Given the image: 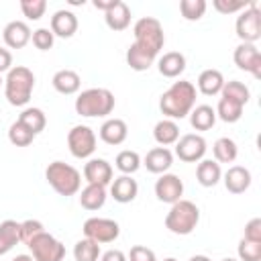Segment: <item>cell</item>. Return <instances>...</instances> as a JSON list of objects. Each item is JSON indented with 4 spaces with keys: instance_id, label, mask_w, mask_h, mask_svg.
<instances>
[{
    "instance_id": "1",
    "label": "cell",
    "mask_w": 261,
    "mask_h": 261,
    "mask_svg": "<svg viewBox=\"0 0 261 261\" xmlns=\"http://www.w3.org/2000/svg\"><path fill=\"white\" fill-rule=\"evenodd\" d=\"M196 94H198V90H196V86L192 84V82H188V80H179V82H173L163 94H161V98H159V108H161V112L167 116V118H171V120H175V118H186L190 112H192V108L196 106Z\"/></svg>"
},
{
    "instance_id": "2",
    "label": "cell",
    "mask_w": 261,
    "mask_h": 261,
    "mask_svg": "<svg viewBox=\"0 0 261 261\" xmlns=\"http://www.w3.org/2000/svg\"><path fill=\"white\" fill-rule=\"evenodd\" d=\"M116 106V98L108 88H88L75 98V112L86 118L108 116Z\"/></svg>"
},
{
    "instance_id": "3",
    "label": "cell",
    "mask_w": 261,
    "mask_h": 261,
    "mask_svg": "<svg viewBox=\"0 0 261 261\" xmlns=\"http://www.w3.org/2000/svg\"><path fill=\"white\" fill-rule=\"evenodd\" d=\"M35 90V73L24 65H14L4 80V96L12 106L29 104Z\"/></svg>"
},
{
    "instance_id": "4",
    "label": "cell",
    "mask_w": 261,
    "mask_h": 261,
    "mask_svg": "<svg viewBox=\"0 0 261 261\" xmlns=\"http://www.w3.org/2000/svg\"><path fill=\"white\" fill-rule=\"evenodd\" d=\"M45 179L59 196H65V198L77 194L82 188V173L65 161L49 163L45 169Z\"/></svg>"
},
{
    "instance_id": "5",
    "label": "cell",
    "mask_w": 261,
    "mask_h": 261,
    "mask_svg": "<svg viewBox=\"0 0 261 261\" xmlns=\"http://www.w3.org/2000/svg\"><path fill=\"white\" fill-rule=\"evenodd\" d=\"M200 222V208L192 200H177L165 214V228L173 234H190Z\"/></svg>"
},
{
    "instance_id": "6",
    "label": "cell",
    "mask_w": 261,
    "mask_h": 261,
    "mask_svg": "<svg viewBox=\"0 0 261 261\" xmlns=\"http://www.w3.org/2000/svg\"><path fill=\"white\" fill-rule=\"evenodd\" d=\"M133 35H135V45L147 53H151L153 57L159 55V51L165 45V33L161 22L155 16H143L135 22L133 27Z\"/></svg>"
},
{
    "instance_id": "7",
    "label": "cell",
    "mask_w": 261,
    "mask_h": 261,
    "mask_svg": "<svg viewBox=\"0 0 261 261\" xmlns=\"http://www.w3.org/2000/svg\"><path fill=\"white\" fill-rule=\"evenodd\" d=\"M234 31L237 37L241 39V43H257L261 39V10L257 6V2H249V6L245 10L239 12L237 22H234Z\"/></svg>"
},
{
    "instance_id": "8",
    "label": "cell",
    "mask_w": 261,
    "mask_h": 261,
    "mask_svg": "<svg viewBox=\"0 0 261 261\" xmlns=\"http://www.w3.org/2000/svg\"><path fill=\"white\" fill-rule=\"evenodd\" d=\"M27 247L35 261H63L65 259V245L53 234H49L47 230L37 234Z\"/></svg>"
},
{
    "instance_id": "9",
    "label": "cell",
    "mask_w": 261,
    "mask_h": 261,
    "mask_svg": "<svg viewBox=\"0 0 261 261\" xmlns=\"http://www.w3.org/2000/svg\"><path fill=\"white\" fill-rule=\"evenodd\" d=\"M96 133L88 124H75L67 133V147L75 159H88L96 151Z\"/></svg>"
},
{
    "instance_id": "10",
    "label": "cell",
    "mask_w": 261,
    "mask_h": 261,
    "mask_svg": "<svg viewBox=\"0 0 261 261\" xmlns=\"http://www.w3.org/2000/svg\"><path fill=\"white\" fill-rule=\"evenodd\" d=\"M84 230V237L98 243V245H104V243H112L118 239L120 234V226L116 220L112 218H100V216H92L84 222L82 226Z\"/></svg>"
},
{
    "instance_id": "11",
    "label": "cell",
    "mask_w": 261,
    "mask_h": 261,
    "mask_svg": "<svg viewBox=\"0 0 261 261\" xmlns=\"http://www.w3.org/2000/svg\"><path fill=\"white\" fill-rule=\"evenodd\" d=\"M206 139L198 133H188L184 137L177 139L175 143V155L179 157V161H186V163H198L204 159L206 155Z\"/></svg>"
},
{
    "instance_id": "12",
    "label": "cell",
    "mask_w": 261,
    "mask_h": 261,
    "mask_svg": "<svg viewBox=\"0 0 261 261\" xmlns=\"http://www.w3.org/2000/svg\"><path fill=\"white\" fill-rule=\"evenodd\" d=\"M234 65L243 71H249L255 80H261V51L253 43H241L237 45L232 53Z\"/></svg>"
},
{
    "instance_id": "13",
    "label": "cell",
    "mask_w": 261,
    "mask_h": 261,
    "mask_svg": "<svg viewBox=\"0 0 261 261\" xmlns=\"http://www.w3.org/2000/svg\"><path fill=\"white\" fill-rule=\"evenodd\" d=\"M155 196L159 202L175 204L184 196V181L175 173H161L155 181Z\"/></svg>"
},
{
    "instance_id": "14",
    "label": "cell",
    "mask_w": 261,
    "mask_h": 261,
    "mask_svg": "<svg viewBox=\"0 0 261 261\" xmlns=\"http://www.w3.org/2000/svg\"><path fill=\"white\" fill-rule=\"evenodd\" d=\"M31 35H33V31H31V27L24 20H10L4 27V31H2L4 43L10 49H22V47H27L31 43Z\"/></svg>"
},
{
    "instance_id": "15",
    "label": "cell",
    "mask_w": 261,
    "mask_h": 261,
    "mask_svg": "<svg viewBox=\"0 0 261 261\" xmlns=\"http://www.w3.org/2000/svg\"><path fill=\"white\" fill-rule=\"evenodd\" d=\"M112 165L106 161V159H100V157H94V159H88V163L84 165V177L88 184H96V186H108L112 181Z\"/></svg>"
},
{
    "instance_id": "16",
    "label": "cell",
    "mask_w": 261,
    "mask_h": 261,
    "mask_svg": "<svg viewBox=\"0 0 261 261\" xmlns=\"http://www.w3.org/2000/svg\"><path fill=\"white\" fill-rule=\"evenodd\" d=\"M141 165L147 167V171L151 173H167V169L173 165V153L167 147H153L151 151H147L145 159H141Z\"/></svg>"
},
{
    "instance_id": "17",
    "label": "cell",
    "mask_w": 261,
    "mask_h": 261,
    "mask_svg": "<svg viewBox=\"0 0 261 261\" xmlns=\"http://www.w3.org/2000/svg\"><path fill=\"white\" fill-rule=\"evenodd\" d=\"M77 31V16L75 12L71 10H55L53 16H51V33L55 37H61V39H69L73 37Z\"/></svg>"
},
{
    "instance_id": "18",
    "label": "cell",
    "mask_w": 261,
    "mask_h": 261,
    "mask_svg": "<svg viewBox=\"0 0 261 261\" xmlns=\"http://www.w3.org/2000/svg\"><path fill=\"white\" fill-rule=\"evenodd\" d=\"M139 194V184L130 175H118L110 181V196L118 204H128L137 198Z\"/></svg>"
},
{
    "instance_id": "19",
    "label": "cell",
    "mask_w": 261,
    "mask_h": 261,
    "mask_svg": "<svg viewBox=\"0 0 261 261\" xmlns=\"http://www.w3.org/2000/svg\"><path fill=\"white\" fill-rule=\"evenodd\" d=\"M128 137V126L122 118H106L100 126V139L106 145H122Z\"/></svg>"
},
{
    "instance_id": "20",
    "label": "cell",
    "mask_w": 261,
    "mask_h": 261,
    "mask_svg": "<svg viewBox=\"0 0 261 261\" xmlns=\"http://www.w3.org/2000/svg\"><path fill=\"white\" fill-rule=\"evenodd\" d=\"M224 177V188L230 192V194H243L249 190L251 186V171L243 165H232L226 169V173L222 175Z\"/></svg>"
},
{
    "instance_id": "21",
    "label": "cell",
    "mask_w": 261,
    "mask_h": 261,
    "mask_svg": "<svg viewBox=\"0 0 261 261\" xmlns=\"http://www.w3.org/2000/svg\"><path fill=\"white\" fill-rule=\"evenodd\" d=\"M157 69H159V73L163 77H169V80L179 77L184 73V69H186V57H184V53H179V51H167V53H163L159 57V61H157Z\"/></svg>"
},
{
    "instance_id": "22",
    "label": "cell",
    "mask_w": 261,
    "mask_h": 261,
    "mask_svg": "<svg viewBox=\"0 0 261 261\" xmlns=\"http://www.w3.org/2000/svg\"><path fill=\"white\" fill-rule=\"evenodd\" d=\"M51 84H53V88H55L59 94L71 96V94H75V92L80 90L82 77H80V73L73 71V69H59V71H55Z\"/></svg>"
},
{
    "instance_id": "23",
    "label": "cell",
    "mask_w": 261,
    "mask_h": 261,
    "mask_svg": "<svg viewBox=\"0 0 261 261\" xmlns=\"http://www.w3.org/2000/svg\"><path fill=\"white\" fill-rule=\"evenodd\" d=\"M104 20H106V27L112 29V31H124L128 24H130V8L126 2L122 0H116V4L104 12Z\"/></svg>"
},
{
    "instance_id": "24",
    "label": "cell",
    "mask_w": 261,
    "mask_h": 261,
    "mask_svg": "<svg viewBox=\"0 0 261 261\" xmlns=\"http://www.w3.org/2000/svg\"><path fill=\"white\" fill-rule=\"evenodd\" d=\"M224 75L222 71L218 69H204L200 75H198V92H202L204 96H216L222 92V86H224Z\"/></svg>"
},
{
    "instance_id": "25",
    "label": "cell",
    "mask_w": 261,
    "mask_h": 261,
    "mask_svg": "<svg viewBox=\"0 0 261 261\" xmlns=\"http://www.w3.org/2000/svg\"><path fill=\"white\" fill-rule=\"evenodd\" d=\"M222 177V169H220V163H216L214 159H202L198 161V167H196V179L200 186L204 188H214Z\"/></svg>"
},
{
    "instance_id": "26",
    "label": "cell",
    "mask_w": 261,
    "mask_h": 261,
    "mask_svg": "<svg viewBox=\"0 0 261 261\" xmlns=\"http://www.w3.org/2000/svg\"><path fill=\"white\" fill-rule=\"evenodd\" d=\"M153 139L157 141L159 147H167V145H175L179 139V126L175 120L171 118H163L155 124L153 128Z\"/></svg>"
},
{
    "instance_id": "27",
    "label": "cell",
    "mask_w": 261,
    "mask_h": 261,
    "mask_svg": "<svg viewBox=\"0 0 261 261\" xmlns=\"http://www.w3.org/2000/svg\"><path fill=\"white\" fill-rule=\"evenodd\" d=\"M16 243H20V222L4 220L0 222V257L10 253Z\"/></svg>"
},
{
    "instance_id": "28",
    "label": "cell",
    "mask_w": 261,
    "mask_h": 261,
    "mask_svg": "<svg viewBox=\"0 0 261 261\" xmlns=\"http://www.w3.org/2000/svg\"><path fill=\"white\" fill-rule=\"evenodd\" d=\"M80 204L86 210H100L106 204V188L104 186H96V184H88L82 192H80Z\"/></svg>"
},
{
    "instance_id": "29",
    "label": "cell",
    "mask_w": 261,
    "mask_h": 261,
    "mask_svg": "<svg viewBox=\"0 0 261 261\" xmlns=\"http://www.w3.org/2000/svg\"><path fill=\"white\" fill-rule=\"evenodd\" d=\"M188 116H190L192 128H196V130H210V128L216 124V112H214V108L208 106V104L194 106Z\"/></svg>"
},
{
    "instance_id": "30",
    "label": "cell",
    "mask_w": 261,
    "mask_h": 261,
    "mask_svg": "<svg viewBox=\"0 0 261 261\" xmlns=\"http://www.w3.org/2000/svg\"><path fill=\"white\" fill-rule=\"evenodd\" d=\"M18 122H22L35 137L39 135V133H43L45 130V126H47V116H45V112L41 110V108H24L20 114H18Z\"/></svg>"
},
{
    "instance_id": "31",
    "label": "cell",
    "mask_w": 261,
    "mask_h": 261,
    "mask_svg": "<svg viewBox=\"0 0 261 261\" xmlns=\"http://www.w3.org/2000/svg\"><path fill=\"white\" fill-rule=\"evenodd\" d=\"M212 153H214V161L216 163H232L237 159V155H239V147H237V143L232 139L220 137L212 145Z\"/></svg>"
},
{
    "instance_id": "32",
    "label": "cell",
    "mask_w": 261,
    "mask_h": 261,
    "mask_svg": "<svg viewBox=\"0 0 261 261\" xmlns=\"http://www.w3.org/2000/svg\"><path fill=\"white\" fill-rule=\"evenodd\" d=\"M155 59H157V57H153L151 53L139 49L135 43L126 49V63H128V67L135 69V71H147V69L155 63Z\"/></svg>"
},
{
    "instance_id": "33",
    "label": "cell",
    "mask_w": 261,
    "mask_h": 261,
    "mask_svg": "<svg viewBox=\"0 0 261 261\" xmlns=\"http://www.w3.org/2000/svg\"><path fill=\"white\" fill-rule=\"evenodd\" d=\"M243 108H245L243 104L220 96V100H218L214 112H216V118H220V120H224V122H237V120H241V116H243Z\"/></svg>"
},
{
    "instance_id": "34",
    "label": "cell",
    "mask_w": 261,
    "mask_h": 261,
    "mask_svg": "<svg viewBox=\"0 0 261 261\" xmlns=\"http://www.w3.org/2000/svg\"><path fill=\"white\" fill-rule=\"evenodd\" d=\"M102 255L100 251V245L90 241V239H80L75 245H73V259L75 261H98Z\"/></svg>"
},
{
    "instance_id": "35",
    "label": "cell",
    "mask_w": 261,
    "mask_h": 261,
    "mask_svg": "<svg viewBox=\"0 0 261 261\" xmlns=\"http://www.w3.org/2000/svg\"><path fill=\"white\" fill-rule=\"evenodd\" d=\"M220 96H222V98H228V100H234V102H239V104L245 106V104L249 102V98H251V92H249V88H247L243 82L230 80V82H224Z\"/></svg>"
},
{
    "instance_id": "36",
    "label": "cell",
    "mask_w": 261,
    "mask_h": 261,
    "mask_svg": "<svg viewBox=\"0 0 261 261\" xmlns=\"http://www.w3.org/2000/svg\"><path fill=\"white\" fill-rule=\"evenodd\" d=\"M114 165L118 171H122V175H133L139 167H141V155L137 151H130V149H124L116 155L114 159Z\"/></svg>"
},
{
    "instance_id": "37",
    "label": "cell",
    "mask_w": 261,
    "mask_h": 261,
    "mask_svg": "<svg viewBox=\"0 0 261 261\" xmlns=\"http://www.w3.org/2000/svg\"><path fill=\"white\" fill-rule=\"evenodd\" d=\"M8 141L14 145V147H29L33 141H35V135L22 124V122H12L10 128H8Z\"/></svg>"
},
{
    "instance_id": "38",
    "label": "cell",
    "mask_w": 261,
    "mask_h": 261,
    "mask_svg": "<svg viewBox=\"0 0 261 261\" xmlns=\"http://www.w3.org/2000/svg\"><path fill=\"white\" fill-rule=\"evenodd\" d=\"M206 8H208L206 0H181L179 2V12L186 20H200Z\"/></svg>"
},
{
    "instance_id": "39",
    "label": "cell",
    "mask_w": 261,
    "mask_h": 261,
    "mask_svg": "<svg viewBox=\"0 0 261 261\" xmlns=\"http://www.w3.org/2000/svg\"><path fill=\"white\" fill-rule=\"evenodd\" d=\"M237 253H239V261H261V243L241 239Z\"/></svg>"
},
{
    "instance_id": "40",
    "label": "cell",
    "mask_w": 261,
    "mask_h": 261,
    "mask_svg": "<svg viewBox=\"0 0 261 261\" xmlns=\"http://www.w3.org/2000/svg\"><path fill=\"white\" fill-rule=\"evenodd\" d=\"M20 10L29 20H39L47 10V2L45 0H20Z\"/></svg>"
},
{
    "instance_id": "41",
    "label": "cell",
    "mask_w": 261,
    "mask_h": 261,
    "mask_svg": "<svg viewBox=\"0 0 261 261\" xmlns=\"http://www.w3.org/2000/svg\"><path fill=\"white\" fill-rule=\"evenodd\" d=\"M31 41H33V45H35L39 51H49V49L53 47V43H55V35L51 33V29L41 27V29L33 31Z\"/></svg>"
},
{
    "instance_id": "42",
    "label": "cell",
    "mask_w": 261,
    "mask_h": 261,
    "mask_svg": "<svg viewBox=\"0 0 261 261\" xmlns=\"http://www.w3.org/2000/svg\"><path fill=\"white\" fill-rule=\"evenodd\" d=\"M41 232H45V226H43L41 220L29 218V220L20 222V241H22L24 245H29V243H31L37 234H41Z\"/></svg>"
},
{
    "instance_id": "43",
    "label": "cell",
    "mask_w": 261,
    "mask_h": 261,
    "mask_svg": "<svg viewBox=\"0 0 261 261\" xmlns=\"http://www.w3.org/2000/svg\"><path fill=\"white\" fill-rule=\"evenodd\" d=\"M212 6H214L218 12H222V14H232V12L245 10V8L249 6V2H247V0H232V2H228V0H214Z\"/></svg>"
},
{
    "instance_id": "44",
    "label": "cell",
    "mask_w": 261,
    "mask_h": 261,
    "mask_svg": "<svg viewBox=\"0 0 261 261\" xmlns=\"http://www.w3.org/2000/svg\"><path fill=\"white\" fill-rule=\"evenodd\" d=\"M126 261H157L155 253L145 245H135L126 257Z\"/></svg>"
},
{
    "instance_id": "45",
    "label": "cell",
    "mask_w": 261,
    "mask_h": 261,
    "mask_svg": "<svg viewBox=\"0 0 261 261\" xmlns=\"http://www.w3.org/2000/svg\"><path fill=\"white\" fill-rule=\"evenodd\" d=\"M243 239L261 243V218H251V220L245 224V237H243Z\"/></svg>"
},
{
    "instance_id": "46",
    "label": "cell",
    "mask_w": 261,
    "mask_h": 261,
    "mask_svg": "<svg viewBox=\"0 0 261 261\" xmlns=\"http://www.w3.org/2000/svg\"><path fill=\"white\" fill-rule=\"evenodd\" d=\"M12 69V53L4 47H0V73Z\"/></svg>"
},
{
    "instance_id": "47",
    "label": "cell",
    "mask_w": 261,
    "mask_h": 261,
    "mask_svg": "<svg viewBox=\"0 0 261 261\" xmlns=\"http://www.w3.org/2000/svg\"><path fill=\"white\" fill-rule=\"evenodd\" d=\"M100 261H126V255L118 249H108L106 253L100 255Z\"/></svg>"
},
{
    "instance_id": "48",
    "label": "cell",
    "mask_w": 261,
    "mask_h": 261,
    "mask_svg": "<svg viewBox=\"0 0 261 261\" xmlns=\"http://www.w3.org/2000/svg\"><path fill=\"white\" fill-rule=\"evenodd\" d=\"M116 4V0H94V8H98V10H110L112 6Z\"/></svg>"
},
{
    "instance_id": "49",
    "label": "cell",
    "mask_w": 261,
    "mask_h": 261,
    "mask_svg": "<svg viewBox=\"0 0 261 261\" xmlns=\"http://www.w3.org/2000/svg\"><path fill=\"white\" fill-rule=\"evenodd\" d=\"M12 261H35V259H33L29 253H20V255H16Z\"/></svg>"
},
{
    "instance_id": "50",
    "label": "cell",
    "mask_w": 261,
    "mask_h": 261,
    "mask_svg": "<svg viewBox=\"0 0 261 261\" xmlns=\"http://www.w3.org/2000/svg\"><path fill=\"white\" fill-rule=\"evenodd\" d=\"M188 261H210V257H206V255H194Z\"/></svg>"
},
{
    "instance_id": "51",
    "label": "cell",
    "mask_w": 261,
    "mask_h": 261,
    "mask_svg": "<svg viewBox=\"0 0 261 261\" xmlns=\"http://www.w3.org/2000/svg\"><path fill=\"white\" fill-rule=\"evenodd\" d=\"M220 261H239V259H232V257H224V259H220Z\"/></svg>"
},
{
    "instance_id": "52",
    "label": "cell",
    "mask_w": 261,
    "mask_h": 261,
    "mask_svg": "<svg viewBox=\"0 0 261 261\" xmlns=\"http://www.w3.org/2000/svg\"><path fill=\"white\" fill-rule=\"evenodd\" d=\"M163 261H177V259H175V257H165Z\"/></svg>"
},
{
    "instance_id": "53",
    "label": "cell",
    "mask_w": 261,
    "mask_h": 261,
    "mask_svg": "<svg viewBox=\"0 0 261 261\" xmlns=\"http://www.w3.org/2000/svg\"><path fill=\"white\" fill-rule=\"evenodd\" d=\"M2 84H4V80H2V75H0V86H2Z\"/></svg>"
}]
</instances>
